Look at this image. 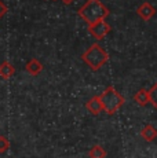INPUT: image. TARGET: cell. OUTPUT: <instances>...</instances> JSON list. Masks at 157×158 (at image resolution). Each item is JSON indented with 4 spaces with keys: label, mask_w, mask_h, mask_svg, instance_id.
<instances>
[{
    "label": "cell",
    "mask_w": 157,
    "mask_h": 158,
    "mask_svg": "<svg viewBox=\"0 0 157 158\" xmlns=\"http://www.w3.org/2000/svg\"><path fill=\"white\" fill-rule=\"evenodd\" d=\"M78 14L91 25V23H95L98 21L105 19V17L109 14V10L99 0H88L84 7H81Z\"/></svg>",
    "instance_id": "obj_1"
},
{
    "label": "cell",
    "mask_w": 157,
    "mask_h": 158,
    "mask_svg": "<svg viewBox=\"0 0 157 158\" xmlns=\"http://www.w3.org/2000/svg\"><path fill=\"white\" fill-rule=\"evenodd\" d=\"M99 98H101L102 105H104V110L108 111L109 114H113L124 103V98L120 94H117L113 87H109Z\"/></svg>",
    "instance_id": "obj_2"
},
{
    "label": "cell",
    "mask_w": 157,
    "mask_h": 158,
    "mask_svg": "<svg viewBox=\"0 0 157 158\" xmlns=\"http://www.w3.org/2000/svg\"><path fill=\"white\" fill-rule=\"evenodd\" d=\"M108 58H109L108 54L105 52L98 44H94L92 47L88 48L87 52H84L83 60H86L94 70H96V69H99L105 62H106Z\"/></svg>",
    "instance_id": "obj_3"
},
{
    "label": "cell",
    "mask_w": 157,
    "mask_h": 158,
    "mask_svg": "<svg viewBox=\"0 0 157 158\" xmlns=\"http://www.w3.org/2000/svg\"><path fill=\"white\" fill-rule=\"evenodd\" d=\"M109 30H110V26L108 25V23L105 22L104 19H102V21H98V22L91 23V25H90V32H91L92 36H95L96 39L104 37V36L106 35Z\"/></svg>",
    "instance_id": "obj_4"
},
{
    "label": "cell",
    "mask_w": 157,
    "mask_h": 158,
    "mask_svg": "<svg viewBox=\"0 0 157 158\" xmlns=\"http://www.w3.org/2000/svg\"><path fill=\"white\" fill-rule=\"evenodd\" d=\"M137 13L143 21H149V19H152V17L156 14V8L153 7L149 2H145L138 7Z\"/></svg>",
    "instance_id": "obj_5"
},
{
    "label": "cell",
    "mask_w": 157,
    "mask_h": 158,
    "mask_svg": "<svg viewBox=\"0 0 157 158\" xmlns=\"http://www.w3.org/2000/svg\"><path fill=\"white\" fill-rule=\"evenodd\" d=\"M141 136L146 142H153L157 139V129L153 125H146L141 131Z\"/></svg>",
    "instance_id": "obj_6"
},
{
    "label": "cell",
    "mask_w": 157,
    "mask_h": 158,
    "mask_svg": "<svg viewBox=\"0 0 157 158\" xmlns=\"http://www.w3.org/2000/svg\"><path fill=\"white\" fill-rule=\"evenodd\" d=\"M134 101L137 102L139 106H146L147 103L150 102L149 91H146V89H139V91H138V92L134 95Z\"/></svg>",
    "instance_id": "obj_7"
},
{
    "label": "cell",
    "mask_w": 157,
    "mask_h": 158,
    "mask_svg": "<svg viewBox=\"0 0 157 158\" xmlns=\"http://www.w3.org/2000/svg\"><path fill=\"white\" fill-rule=\"evenodd\" d=\"M87 107L90 109V111L94 114H98L99 111L104 109V105H102V101L101 98H92L91 101L87 103Z\"/></svg>",
    "instance_id": "obj_8"
},
{
    "label": "cell",
    "mask_w": 157,
    "mask_h": 158,
    "mask_svg": "<svg viewBox=\"0 0 157 158\" xmlns=\"http://www.w3.org/2000/svg\"><path fill=\"white\" fill-rule=\"evenodd\" d=\"M43 69V66L40 65V62L36 59H32L31 62L26 65V70H28L31 74H39V72Z\"/></svg>",
    "instance_id": "obj_9"
},
{
    "label": "cell",
    "mask_w": 157,
    "mask_h": 158,
    "mask_svg": "<svg viewBox=\"0 0 157 158\" xmlns=\"http://www.w3.org/2000/svg\"><path fill=\"white\" fill-rule=\"evenodd\" d=\"M13 73H14V69L8 62H4L0 66V76H2V77L8 78L10 76H13Z\"/></svg>",
    "instance_id": "obj_10"
},
{
    "label": "cell",
    "mask_w": 157,
    "mask_h": 158,
    "mask_svg": "<svg viewBox=\"0 0 157 158\" xmlns=\"http://www.w3.org/2000/svg\"><path fill=\"white\" fill-rule=\"evenodd\" d=\"M149 98H150V103L153 105V107L157 109V83L149 89Z\"/></svg>",
    "instance_id": "obj_11"
},
{
    "label": "cell",
    "mask_w": 157,
    "mask_h": 158,
    "mask_svg": "<svg viewBox=\"0 0 157 158\" xmlns=\"http://www.w3.org/2000/svg\"><path fill=\"white\" fill-rule=\"evenodd\" d=\"M105 156H106V153H105V150L101 147H94L90 151V157L91 158H105Z\"/></svg>",
    "instance_id": "obj_12"
},
{
    "label": "cell",
    "mask_w": 157,
    "mask_h": 158,
    "mask_svg": "<svg viewBox=\"0 0 157 158\" xmlns=\"http://www.w3.org/2000/svg\"><path fill=\"white\" fill-rule=\"evenodd\" d=\"M8 146H10V143H8V140L6 138H3V136H0V151H6L8 148Z\"/></svg>",
    "instance_id": "obj_13"
},
{
    "label": "cell",
    "mask_w": 157,
    "mask_h": 158,
    "mask_svg": "<svg viewBox=\"0 0 157 158\" xmlns=\"http://www.w3.org/2000/svg\"><path fill=\"white\" fill-rule=\"evenodd\" d=\"M4 13H6V7H4V4H2V2H0V17Z\"/></svg>",
    "instance_id": "obj_14"
},
{
    "label": "cell",
    "mask_w": 157,
    "mask_h": 158,
    "mask_svg": "<svg viewBox=\"0 0 157 158\" xmlns=\"http://www.w3.org/2000/svg\"><path fill=\"white\" fill-rule=\"evenodd\" d=\"M73 2V0H63V3H65V4H69V3H72Z\"/></svg>",
    "instance_id": "obj_15"
}]
</instances>
